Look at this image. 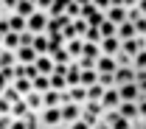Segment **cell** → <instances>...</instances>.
I'll return each instance as SVG.
<instances>
[{
  "label": "cell",
  "instance_id": "cell-1",
  "mask_svg": "<svg viewBox=\"0 0 146 129\" xmlns=\"http://www.w3.org/2000/svg\"><path fill=\"white\" fill-rule=\"evenodd\" d=\"M101 115H104L101 101H84V104H82V121H87L90 126H96V124L101 121Z\"/></svg>",
  "mask_w": 146,
  "mask_h": 129
},
{
  "label": "cell",
  "instance_id": "cell-2",
  "mask_svg": "<svg viewBox=\"0 0 146 129\" xmlns=\"http://www.w3.org/2000/svg\"><path fill=\"white\" fill-rule=\"evenodd\" d=\"M39 121H42V129H54L62 124V110L59 107H45L39 112Z\"/></svg>",
  "mask_w": 146,
  "mask_h": 129
},
{
  "label": "cell",
  "instance_id": "cell-3",
  "mask_svg": "<svg viewBox=\"0 0 146 129\" xmlns=\"http://www.w3.org/2000/svg\"><path fill=\"white\" fill-rule=\"evenodd\" d=\"M48 11H34L31 17H28V31L31 34H45L48 31Z\"/></svg>",
  "mask_w": 146,
  "mask_h": 129
},
{
  "label": "cell",
  "instance_id": "cell-4",
  "mask_svg": "<svg viewBox=\"0 0 146 129\" xmlns=\"http://www.w3.org/2000/svg\"><path fill=\"white\" fill-rule=\"evenodd\" d=\"M59 110H62V124H65V126H70V124H76V121L82 118V107H79V104H73V101L62 104Z\"/></svg>",
  "mask_w": 146,
  "mask_h": 129
},
{
  "label": "cell",
  "instance_id": "cell-5",
  "mask_svg": "<svg viewBox=\"0 0 146 129\" xmlns=\"http://www.w3.org/2000/svg\"><path fill=\"white\" fill-rule=\"evenodd\" d=\"M101 107H104V110H118V107H121L118 87H107V90H104V95H101Z\"/></svg>",
  "mask_w": 146,
  "mask_h": 129
},
{
  "label": "cell",
  "instance_id": "cell-6",
  "mask_svg": "<svg viewBox=\"0 0 146 129\" xmlns=\"http://www.w3.org/2000/svg\"><path fill=\"white\" fill-rule=\"evenodd\" d=\"M129 81H135V67L132 65H118V70H115V87L129 84Z\"/></svg>",
  "mask_w": 146,
  "mask_h": 129
},
{
  "label": "cell",
  "instance_id": "cell-7",
  "mask_svg": "<svg viewBox=\"0 0 146 129\" xmlns=\"http://www.w3.org/2000/svg\"><path fill=\"white\" fill-rule=\"evenodd\" d=\"M14 56H17V65H34L36 62V51L31 45H20L17 51H14Z\"/></svg>",
  "mask_w": 146,
  "mask_h": 129
},
{
  "label": "cell",
  "instance_id": "cell-8",
  "mask_svg": "<svg viewBox=\"0 0 146 129\" xmlns=\"http://www.w3.org/2000/svg\"><path fill=\"white\" fill-rule=\"evenodd\" d=\"M118 95H121V101H138V98H141V87H138L135 81L121 84V87H118Z\"/></svg>",
  "mask_w": 146,
  "mask_h": 129
},
{
  "label": "cell",
  "instance_id": "cell-9",
  "mask_svg": "<svg viewBox=\"0 0 146 129\" xmlns=\"http://www.w3.org/2000/svg\"><path fill=\"white\" fill-rule=\"evenodd\" d=\"M118 112L127 118V121H141V112H138V101H121V107H118Z\"/></svg>",
  "mask_w": 146,
  "mask_h": 129
},
{
  "label": "cell",
  "instance_id": "cell-10",
  "mask_svg": "<svg viewBox=\"0 0 146 129\" xmlns=\"http://www.w3.org/2000/svg\"><path fill=\"white\" fill-rule=\"evenodd\" d=\"M98 45H101V56H115L121 51V39L118 37H104Z\"/></svg>",
  "mask_w": 146,
  "mask_h": 129
},
{
  "label": "cell",
  "instance_id": "cell-11",
  "mask_svg": "<svg viewBox=\"0 0 146 129\" xmlns=\"http://www.w3.org/2000/svg\"><path fill=\"white\" fill-rule=\"evenodd\" d=\"M127 11H129V9H124V6H110L104 17H107L110 22H115V25H121V22H127V20H129Z\"/></svg>",
  "mask_w": 146,
  "mask_h": 129
},
{
  "label": "cell",
  "instance_id": "cell-12",
  "mask_svg": "<svg viewBox=\"0 0 146 129\" xmlns=\"http://www.w3.org/2000/svg\"><path fill=\"white\" fill-rule=\"evenodd\" d=\"M96 70H98V73H115V70H118V62H115V56H98V62H96Z\"/></svg>",
  "mask_w": 146,
  "mask_h": 129
},
{
  "label": "cell",
  "instance_id": "cell-13",
  "mask_svg": "<svg viewBox=\"0 0 146 129\" xmlns=\"http://www.w3.org/2000/svg\"><path fill=\"white\" fill-rule=\"evenodd\" d=\"M121 51H124L127 56L141 54V51H143V39H141V37H135V39H124V42H121Z\"/></svg>",
  "mask_w": 146,
  "mask_h": 129
},
{
  "label": "cell",
  "instance_id": "cell-14",
  "mask_svg": "<svg viewBox=\"0 0 146 129\" xmlns=\"http://www.w3.org/2000/svg\"><path fill=\"white\" fill-rule=\"evenodd\" d=\"M68 98H70L73 104H84L87 101V87H82V84H73V87H68Z\"/></svg>",
  "mask_w": 146,
  "mask_h": 129
},
{
  "label": "cell",
  "instance_id": "cell-15",
  "mask_svg": "<svg viewBox=\"0 0 146 129\" xmlns=\"http://www.w3.org/2000/svg\"><path fill=\"white\" fill-rule=\"evenodd\" d=\"M25 104H28V110H31V112H42V110H45L42 93H36V90H31L28 95H25Z\"/></svg>",
  "mask_w": 146,
  "mask_h": 129
},
{
  "label": "cell",
  "instance_id": "cell-16",
  "mask_svg": "<svg viewBox=\"0 0 146 129\" xmlns=\"http://www.w3.org/2000/svg\"><path fill=\"white\" fill-rule=\"evenodd\" d=\"M34 65H36V70H39V73H42V76H51V73H54V70H56L54 59H51V56H48V54H45V56H36V62H34Z\"/></svg>",
  "mask_w": 146,
  "mask_h": 129
},
{
  "label": "cell",
  "instance_id": "cell-17",
  "mask_svg": "<svg viewBox=\"0 0 146 129\" xmlns=\"http://www.w3.org/2000/svg\"><path fill=\"white\" fill-rule=\"evenodd\" d=\"M9 25H11V31H17V34L28 31V20L23 17V14H17V11H11V14H9Z\"/></svg>",
  "mask_w": 146,
  "mask_h": 129
},
{
  "label": "cell",
  "instance_id": "cell-18",
  "mask_svg": "<svg viewBox=\"0 0 146 129\" xmlns=\"http://www.w3.org/2000/svg\"><path fill=\"white\" fill-rule=\"evenodd\" d=\"M36 51V56H45L48 51H51V39H48V34H36L34 37V45H31Z\"/></svg>",
  "mask_w": 146,
  "mask_h": 129
},
{
  "label": "cell",
  "instance_id": "cell-19",
  "mask_svg": "<svg viewBox=\"0 0 146 129\" xmlns=\"http://www.w3.org/2000/svg\"><path fill=\"white\" fill-rule=\"evenodd\" d=\"M65 51L70 54V59H79V56H82V51H84V39H82V37L68 39V42H65Z\"/></svg>",
  "mask_w": 146,
  "mask_h": 129
},
{
  "label": "cell",
  "instance_id": "cell-20",
  "mask_svg": "<svg viewBox=\"0 0 146 129\" xmlns=\"http://www.w3.org/2000/svg\"><path fill=\"white\" fill-rule=\"evenodd\" d=\"M11 87H14V90H17L20 95H23V98H25V95H28V93L34 90V81H31V79H25V76H23V79H14V81H11Z\"/></svg>",
  "mask_w": 146,
  "mask_h": 129
},
{
  "label": "cell",
  "instance_id": "cell-21",
  "mask_svg": "<svg viewBox=\"0 0 146 129\" xmlns=\"http://www.w3.org/2000/svg\"><path fill=\"white\" fill-rule=\"evenodd\" d=\"M115 37L121 39V42H124V39H135L138 37V34H135V25H132V22H121V25H118V31H115Z\"/></svg>",
  "mask_w": 146,
  "mask_h": 129
},
{
  "label": "cell",
  "instance_id": "cell-22",
  "mask_svg": "<svg viewBox=\"0 0 146 129\" xmlns=\"http://www.w3.org/2000/svg\"><path fill=\"white\" fill-rule=\"evenodd\" d=\"M51 59H54V65H70L73 59H70V54H68V51H65V48H54V51H51Z\"/></svg>",
  "mask_w": 146,
  "mask_h": 129
},
{
  "label": "cell",
  "instance_id": "cell-23",
  "mask_svg": "<svg viewBox=\"0 0 146 129\" xmlns=\"http://www.w3.org/2000/svg\"><path fill=\"white\" fill-rule=\"evenodd\" d=\"M17 14H23V17L28 20L31 14L36 11V6H34V0H17V9H14Z\"/></svg>",
  "mask_w": 146,
  "mask_h": 129
},
{
  "label": "cell",
  "instance_id": "cell-24",
  "mask_svg": "<svg viewBox=\"0 0 146 129\" xmlns=\"http://www.w3.org/2000/svg\"><path fill=\"white\" fill-rule=\"evenodd\" d=\"M79 84H82V87H93V84H98V70H82Z\"/></svg>",
  "mask_w": 146,
  "mask_h": 129
},
{
  "label": "cell",
  "instance_id": "cell-25",
  "mask_svg": "<svg viewBox=\"0 0 146 129\" xmlns=\"http://www.w3.org/2000/svg\"><path fill=\"white\" fill-rule=\"evenodd\" d=\"M68 87H70V84H68V79H65L62 73H51V90L68 93Z\"/></svg>",
  "mask_w": 146,
  "mask_h": 129
},
{
  "label": "cell",
  "instance_id": "cell-26",
  "mask_svg": "<svg viewBox=\"0 0 146 129\" xmlns=\"http://www.w3.org/2000/svg\"><path fill=\"white\" fill-rule=\"evenodd\" d=\"M79 76H82V67H79V62H70L68 65V73H65V79H68V84H79Z\"/></svg>",
  "mask_w": 146,
  "mask_h": 129
},
{
  "label": "cell",
  "instance_id": "cell-27",
  "mask_svg": "<svg viewBox=\"0 0 146 129\" xmlns=\"http://www.w3.org/2000/svg\"><path fill=\"white\" fill-rule=\"evenodd\" d=\"M3 48H6V51H17L20 48V34L17 31H9V34L3 37Z\"/></svg>",
  "mask_w": 146,
  "mask_h": 129
},
{
  "label": "cell",
  "instance_id": "cell-28",
  "mask_svg": "<svg viewBox=\"0 0 146 129\" xmlns=\"http://www.w3.org/2000/svg\"><path fill=\"white\" fill-rule=\"evenodd\" d=\"M17 65V56H14V51H3L0 54V70H6V67H14Z\"/></svg>",
  "mask_w": 146,
  "mask_h": 129
},
{
  "label": "cell",
  "instance_id": "cell-29",
  "mask_svg": "<svg viewBox=\"0 0 146 129\" xmlns=\"http://www.w3.org/2000/svg\"><path fill=\"white\" fill-rule=\"evenodd\" d=\"M82 56L98 59V56H101V45H98V42H84V51H82Z\"/></svg>",
  "mask_w": 146,
  "mask_h": 129
},
{
  "label": "cell",
  "instance_id": "cell-30",
  "mask_svg": "<svg viewBox=\"0 0 146 129\" xmlns=\"http://www.w3.org/2000/svg\"><path fill=\"white\" fill-rule=\"evenodd\" d=\"M98 31H101V39H104V37H115V31H118V25H115V22H110V20L104 17V22L98 25Z\"/></svg>",
  "mask_w": 146,
  "mask_h": 129
},
{
  "label": "cell",
  "instance_id": "cell-31",
  "mask_svg": "<svg viewBox=\"0 0 146 129\" xmlns=\"http://www.w3.org/2000/svg\"><path fill=\"white\" fill-rule=\"evenodd\" d=\"M34 90H36V93L51 90V76H42V73H39V76L34 79Z\"/></svg>",
  "mask_w": 146,
  "mask_h": 129
},
{
  "label": "cell",
  "instance_id": "cell-32",
  "mask_svg": "<svg viewBox=\"0 0 146 129\" xmlns=\"http://www.w3.org/2000/svg\"><path fill=\"white\" fill-rule=\"evenodd\" d=\"M28 104H25V98H23V101H17V104H14V107H11V118H25V115H28Z\"/></svg>",
  "mask_w": 146,
  "mask_h": 129
},
{
  "label": "cell",
  "instance_id": "cell-33",
  "mask_svg": "<svg viewBox=\"0 0 146 129\" xmlns=\"http://www.w3.org/2000/svg\"><path fill=\"white\" fill-rule=\"evenodd\" d=\"M104 90H107V87H101V84H93V87H87V101H101Z\"/></svg>",
  "mask_w": 146,
  "mask_h": 129
},
{
  "label": "cell",
  "instance_id": "cell-34",
  "mask_svg": "<svg viewBox=\"0 0 146 129\" xmlns=\"http://www.w3.org/2000/svg\"><path fill=\"white\" fill-rule=\"evenodd\" d=\"M23 121H25V126H28V129H42V121H39V112H28V115H25Z\"/></svg>",
  "mask_w": 146,
  "mask_h": 129
},
{
  "label": "cell",
  "instance_id": "cell-35",
  "mask_svg": "<svg viewBox=\"0 0 146 129\" xmlns=\"http://www.w3.org/2000/svg\"><path fill=\"white\" fill-rule=\"evenodd\" d=\"M68 3H70V0H54V6H51V11H48V17H56V14H65V9H68Z\"/></svg>",
  "mask_w": 146,
  "mask_h": 129
},
{
  "label": "cell",
  "instance_id": "cell-36",
  "mask_svg": "<svg viewBox=\"0 0 146 129\" xmlns=\"http://www.w3.org/2000/svg\"><path fill=\"white\" fill-rule=\"evenodd\" d=\"M73 28H76V37H82L84 39V34H87V28H90V22H87V20H73Z\"/></svg>",
  "mask_w": 146,
  "mask_h": 129
},
{
  "label": "cell",
  "instance_id": "cell-37",
  "mask_svg": "<svg viewBox=\"0 0 146 129\" xmlns=\"http://www.w3.org/2000/svg\"><path fill=\"white\" fill-rule=\"evenodd\" d=\"M3 98H6V101H11V107H14V104H17V101H23V95H20V93L14 90V87H11V84H9V87H6V93H3Z\"/></svg>",
  "mask_w": 146,
  "mask_h": 129
},
{
  "label": "cell",
  "instance_id": "cell-38",
  "mask_svg": "<svg viewBox=\"0 0 146 129\" xmlns=\"http://www.w3.org/2000/svg\"><path fill=\"white\" fill-rule=\"evenodd\" d=\"M65 14H68L70 20H79V14H82V6H79L76 0H70V3H68V9H65Z\"/></svg>",
  "mask_w": 146,
  "mask_h": 129
},
{
  "label": "cell",
  "instance_id": "cell-39",
  "mask_svg": "<svg viewBox=\"0 0 146 129\" xmlns=\"http://www.w3.org/2000/svg\"><path fill=\"white\" fill-rule=\"evenodd\" d=\"M132 67H135V70H146V51L132 56Z\"/></svg>",
  "mask_w": 146,
  "mask_h": 129
},
{
  "label": "cell",
  "instance_id": "cell-40",
  "mask_svg": "<svg viewBox=\"0 0 146 129\" xmlns=\"http://www.w3.org/2000/svg\"><path fill=\"white\" fill-rule=\"evenodd\" d=\"M98 84L101 87H115V73H98Z\"/></svg>",
  "mask_w": 146,
  "mask_h": 129
},
{
  "label": "cell",
  "instance_id": "cell-41",
  "mask_svg": "<svg viewBox=\"0 0 146 129\" xmlns=\"http://www.w3.org/2000/svg\"><path fill=\"white\" fill-rule=\"evenodd\" d=\"M132 25H135V34L143 39L146 37V17H138V20H132Z\"/></svg>",
  "mask_w": 146,
  "mask_h": 129
},
{
  "label": "cell",
  "instance_id": "cell-42",
  "mask_svg": "<svg viewBox=\"0 0 146 129\" xmlns=\"http://www.w3.org/2000/svg\"><path fill=\"white\" fill-rule=\"evenodd\" d=\"M129 124H132V121H127L124 115H118V118L110 124V129H129Z\"/></svg>",
  "mask_w": 146,
  "mask_h": 129
},
{
  "label": "cell",
  "instance_id": "cell-43",
  "mask_svg": "<svg viewBox=\"0 0 146 129\" xmlns=\"http://www.w3.org/2000/svg\"><path fill=\"white\" fill-rule=\"evenodd\" d=\"M84 42H101V31H98V28H87Z\"/></svg>",
  "mask_w": 146,
  "mask_h": 129
},
{
  "label": "cell",
  "instance_id": "cell-44",
  "mask_svg": "<svg viewBox=\"0 0 146 129\" xmlns=\"http://www.w3.org/2000/svg\"><path fill=\"white\" fill-rule=\"evenodd\" d=\"M36 11H51V6H54V0H34Z\"/></svg>",
  "mask_w": 146,
  "mask_h": 129
},
{
  "label": "cell",
  "instance_id": "cell-45",
  "mask_svg": "<svg viewBox=\"0 0 146 129\" xmlns=\"http://www.w3.org/2000/svg\"><path fill=\"white\" fill-rule=\"evenodd\" d=\"M34 37H36V34H31V31H23V34H20V45H34Z\"/></svg>",
  "mask_w": 146,
  "mask_h": 129
},
{
  "label": "cell",
  "instance_id": "cell-46",
  "mask_svg": "<svg viewBox=\"0 0 146 129\" xmlns=\"http://www.w3.org/2000/svg\"><path fill=\"white\" fill-rule=\"evenodd\" d=\"M93 6H96L98 11H104V14H107V9L112 6V0H93Z\"/></svg>",
  "mask_w": 146,
  "mask_h": 129
},
{
  "label": "cell",
  "instance_id": "cell-47",
  "mask_svg": "<svg viewBox=\"0 0 146 129\" xmlns=\"http://www.w3.org/2000/svg\"><path fill=\"white\" fill-rule=\"evenodd\" d=\"M0 115H11V101H6L0 95Z\"/></svg>",
  "mask_w": 146,
  "mask_h": 129
},
{
  "label": "cell",
  "instance_id": "cell-48",
  "mask_svg": "<svg viewBox=\"0 0 146 129\" xmlns=\"http://www.w3.org/2000/svg\"><path fill=\"white\" fill-rule=\"evenodd\" d=\"M138 112H141V121H143V118H146V95L138 98Z\"/></svg>",
  "mask_w": 146,
  "mask_h": 129
},
{
  "label": "cell",
  "instance_id": "cell-49",
  "mask_svg": "<svg viewBox=\"0 0 146 129\" xmlns=\"http://www.w3.org/2000/svg\"><path fill=\"white\" fill-rule=\"evenodd\" d=\"M11 115H0V129H11Z\"/></svg>",
  "mask_w": 146,
  "mask_h": 129
},
{
  "label": "cell",
  "instance_id": "cell-50",
  "mask_svg": "<svg viewBox=\"0 0 146 129\" xmlns=\"http://www.w3.org/2000/svg\"><path fill=\"white\" fill-rule=\"evenodd\" d=\"M9 84H11V81H9V76H6L3 70H0V95L6 93V87H9Z\"/></svg>",
  "mask_w": 146,
  "mask_h": 129
},
{
  "label": "cell",
  "instance_id": "cell-51",
  "mask_svg": "<svg viewBox=\"0 0 146 129\" xmlns=\"http://www.w3.org/2000/svg\"><path fill=\"white\" fill-rule=\"evenodd\" d=\"M68 129H93V126L87 124V121H82V118H79V121H76V124H70Z\"/></svg>",
  "mask_w": 146,
  "mask_h": 129
},
{
  "label": "cell",
  "instance_id": "cell-52",
  "mask_svg": "<svg viewBox=\"0 0 146 129\" xmlns=\"http://www.w3.org/2000/svg\"><path fill=\"white\" fill-rule=\"evenodd\" d=\"M11 129H28V126H25L23 118H14V121H11Z\"/></svg>",
  "mask_w": 146,
  "mask_h": 129
},
{
  "label": "cell",
  "instance_id": "cell-53",
  "mask_svg": "<svg viewBox=\"0 0 146 129\" xmlns=\"http://www.w3.org/2000/svg\"><path fill=\"white\" fill-rule=\"evenodd\" d=\"M9 14H11V11H9V9L3 6V0H0V20H6V17H9Z\"/></svg>",
  "mask_w": 146,
  "mask_h": 129
},
{
  "label": "cell",
  "instance_id": "cell-54",
  "mask_svg": "<svg viewBox=\"0 0 146 129\" xmlns=\"http://www.w3.org/2000/svg\"><path fill=\"white\" fill-rule=\"evenodd\" d=\"M135 9H138V11L146 17V0H138V6H135Z\"/></svg>",
  "mask_w": 146,
  "mask_h": 129
},
{
  "label": "cell",
  "instance_id": "cell-55",
  "mask_svg": "<svg viewBox=\"0 0 146 129\" xmlns=\"http://www.w3.org/2000/svg\"><path fill=\"white\" fill-rule=\"evenodd\" d=\"M93 129H110V124H104V121H98V124H96Z\"/></svg>",
  "mask_w": 146,
  "mask_h": 129
},
{
  "label": "cell",
  "instance_id": "cell-56",
  "mask_svg": "<svg viewBox=\"0 0 146 129\" xmlns=\"http://www.w3.org/2000/svg\"><path fill=\"white\" fill-rule=\"evenodd\" d=\"M76 3H79V6H82V9H84V6H90L93 0H76Z\"/></svg>",
  "mask_w": 146,
  "mask_h": 129
},
{
  "label": "cell",
  "instance_id": "cell-57",
  "mask_svg": "<svg viewBox=\"0 0 146 129\" xmlns=\"http://www.w3.org/2000/svg\"><path fill=\"white\" fill-rule=\"evenodd\" d=\"M54 129H68V126H65V124H59V126H54Z\"/></svg>",
  "mask_w": 146,
  "mask_h": 129
},
{
  "label": "cell",
  "instance_id": "cell-58",
  "mask_svg": "<svg viewBox=\"0 0 146 129\" xmlns=\"http://www.w3.org/2000/svg\"><path fill=\"white\" fill-rule=\"evenodd\" d=\"M3 37H6V34H3V31H0V45H3Z\"/></svg>",
  "mask_w": 146,
  "mask_h": 129
},
{
  "label": "cell",
  "instance_id": "cell-59",
  "mask_svg": "<svg viewBox=\"0 0 146 129\" xmlns=\"http://www.w3.org/2000/svg\"><path fill=\"white\" fill-rule=\"evenodd\" d=\"M141 129H146V124H143V121H141Z\"/></svg>",
  "mask_w": 146,
  "mask_h": 129
},
{
  "label": "cell",
  "instance_id": "cell-60",
  "mask_svg": "<svg viewBox=\"0 0 146 129\" xmlns=\"http://www.w3.org/2000/svg\"><path fill=\"white\" fill-rule=\"evenodd\" d=\"M143 51H146V37H143Z\"/></svg>",
  "mask_w": 146,
  "mask_h": 129
},
{
  "label": "cell",
  "instance_id": "cell-61",
  "mask_svg": "<svg viewBox=\"0 0 146 129\" xmlns=\"http://www.w3.org/2000/svg\"><path fill=\"white\" fill-rule=\"evenodd\" d=\"M3 51H6V48H3V45H0V54H3Z\"/></svg>",
  "mask_w": 146,
  "mask_h": 129
}]
</instances>
